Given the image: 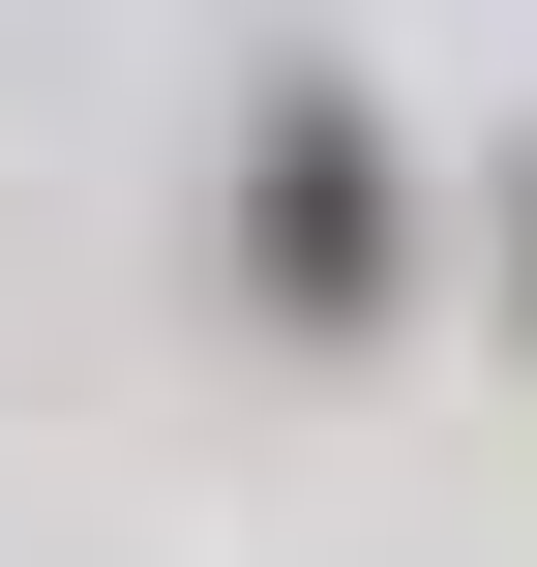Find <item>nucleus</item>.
<instances>
[{
	"instance_id": "nucleus-1",
	"label": "nucleus",
	"mask_w": 537,
	"mask_h": 567,
	"mask_svg": "<svg viewBox=\"0 0 537 567\" xmlns=\"http://www.w3.org/2000/svg\"><path fill=\"white\" fill-rule=\"evenodd\" d=\"M389 269H419L389 120H359V90H269V120H239V299H269V329H389Z\"/></svg>"
},
{
	"instance_id": "nucleus-2",
	"label": "nucleus",
	"mask_w": 537,
	"mask_h": 567,
	"mask_svg": "<svg viewBox=\"0 0 537 567\" xmlns=\"http://www.w3.org/2000/svg\"><path fill=\"white\" fill-rule=\"evenodd\" d=\"M508 299H537V179H508Z\"/></svg>"
}]
</instances>
